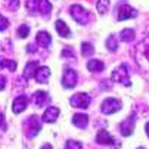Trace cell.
Here are the masks:
<instances>
[{"mask_svg": "<svg viewBox=\"0 0 149 149\" xmlns=\"http://www.w3.org/2000/svg\"><path fill=\"white\" fill-rule=\"evenodd\" d=\"M134 61L142 72L149 75V38L142 40L134 47Z\"/></svg>", "mask_w": 149, "mask_h": 149, "instance_id": "cell-1", "label": "cell"}, {"mask_svg": "<svg viewBox=\"0 0 149 149\" xmlns=\"http://www.w3.org/2000/svg\"><path fill=\"white\" fill-rule=\"evenodd\" d=\"M27 9L31 13L49 15L52 12V3L49 0H27Z\"/></svg>", "mask_w": 149, "mask_h": 149, "instance_id": "cell-2", "label": "cell"}, {"mask_svg": "<svg viewBox=\"0 0 149 149\" xmlns=\"http://www.w3.org/2000/svg\"><path fill=\"white\" fill-rule=\"evenodd\" d=\"M111 78L118 83V84H123V86H127L129 87L132 84V80H130V74H129V68H127L125 63H120V65L112 71L111 74Z\"/></svg>", "mask_w": 149, "mask_h": 149, "instance_id": "cell-3", "label": "cell"}, {"mask_svg": "<svg viewBox=\"0 0 149 149\" xmlns=\"http://www.w3.org/2000/svg\"><path fill=\"white\" fill-rule=\"evenodd\" d=\"M70 13H71V16L77 21V22L81 24V25H86L90 21V12L86 8H83L81 5H72L70 8Z\"/></svg>", "mask_w": 149, "mask_h": 149, "instance_id": "cell-4", "label": "cell"}, {"mask_svg": "<svg viewBox=\"0 0 149 149\" xmlns=\"http://www.w3.org/2000/svg\"><path fill=\"white\" fill-rule=\"evenodd\" d=\"M40 130H41V121L36 115H31L24 121V132L27 137H34Z\"/></svg>", "mask_w": 149, "mask_h": 149, "instance_id": "cell-5", "label": "cell"}, {"mask_svg": "<svg viewBox=\"0 0 149 149\" xmlns=\"http://www.w3.org/2000/svg\"><path fill=\"white\" fill-rule=\"evenodd\" d=\"M90 102H92V97H90V95H87V93H75V95L71 96V99H70L71 106H74V108H81V109L89 108Z\"/></svg>", "mask_w": 149, "mask_h": 149, "instance_id": "cell-6", "label": "cell"}, {"mask_svg": "<svg viewBox=\"0 0 149 149\" xmlns=\"http://www.w3.org/2000/svg\"><path fill=\"white\" fill-rule=\"evenodd\" d=\"M120 109H121V102L118 99H114V97L105 99L102 102V105H100V111L105 115H111L114 112H118Z\"/></svg>", "mask_w": 149, "mask_h": 149, "instance_id": "cell-7", "label": "cell"}, {"mask_svg": "<svg viewBox=\"0 0 149 149\" xmlns=\"http://www.w3.org/2000/svg\"><path fill=\"white\" fill-rule=\"evenodd\" d=\"M134 125H136V114H132L129 118H125L121 125H120V132L123 136H132L134 132Z\"/></svg>", "mask_w": 149, "mask_h": 149, "instance_id": "cell-8", "label": "cell"}, {"mask_svg": "<svg viewBox=\"0 0 149 149\" xmlns=\"http://www.w3.org/2000/svg\"><path fill=\"white\" fill-rule=\"evenodd\" d=\"M136 16H137V10L134 8H132L130 5H121L118 8V13H117L118 21H125V19L136 18Z\"/></svg>", "mask_w": 149, "mask_h": 149, "instance_id": "cell-9", "label": "cell"}, {"mask_svg": "<svg viewBox=\"0 0 149 149\" xmlns=\"http://www.w3.org/2000/svg\"><path fill=\"white\" fill-rule=\"evenodd\" d=\"M77 80H78V75L74 70L68 68L65 72H63V77H62V86L67 87V89H74L75 84H77Z\"/></svg>", "mask_w": 149, "mask_h": 149, "instance_id": "cell-10", "label": "cell"}, {"mask_svg": "<svg viewBox=\"0 0 149 149\" xmlns=\"http://www.w3.org/2000/svg\"><path fill=\"white\" fill-rule=\"evenodd\" d=\"M27 106H28V97L24 96V95H21L18 97H15L13 103H12V111L15 114H19V112H22L27 109Z\"/></svg>", "mask_w": 149, "mask_h": 149, "instance_id": "cell-11", "label": "cell"}, {"mask_svg": "<svg viewBox=\"0 0 149 149\" xmlns=\"http://www.w3.org/2000/svg\"><path fill=\"white\" fill-rule=\"evenodd\" d=\"M96 143L97 145H111L112 146V145H115V140L106 130H100L96 134Z\"/></svg>", "mask_w": 149, "mask_h": 149, "instance_id": "cell-12", "label": "cell"}, {"mask_svg": "<svg viewBox=\"0 0 149 149\" xmlns=\"http://www.w3.org/2000/svg\"><path fill=\"white\" fill-rule=\"evenodd\" d=\"M58 117H59V108H56V106H49L45 111L41 120H43V123H55L58 120Z\"/></svg>", "mask_w": 149, "mask_h": 149, "instance_id": "cell-13", "label": "cell"}, {"mask_svg": "<svg viewBox=\"0 0 149 149\" xmlns=\"http://www.w3.org/2000/svg\"><path fill=\"white\" fill-rule=\"evenodd\" d=\"M49 77H50V70L47 67H38V70L34 75L36 81L40 83V84H46L49 81Z\"/></svg>", "mask_w": 149, "mask_h": 149, "instance_id": "cell-14", "label": "cell"}, {"mask_svg": "<svg viewBox=\"0 0 149 149\" xmlns=\"http://www.w3.org/2000/svg\"><path fill=\"white\" fill-rule=\"evenodd\" d=\"M36 43L40 47H49L52 43V37L47 31H38L37 37H36Z\"/></svg>", "mask_w": 149, "mask_h": 149, "instance_id": "cell-15", "label": "cell"}, {"mask_svg": "<svg viewBox=\"0 0 149 149\" xmlns=\"http://www.w3.org/2000/svg\"><path fill=\"white\" fill-rule=\"evenodd\" d=\"M72 124L78 129H86L89 124V115L87 114H75L72 117Z\"/></svg>", "mask_w": 149, "mask_h": 149, "instance_id": "cell-16", "label": "cell"}, {"mask_svg": "<svg viewBox=\"0 0 149 149\" xmlns=\"http://www.w3.org/2000/svg\"><path fill=\"white\" fill-rule=\"evenodd\" d=\"M33 100H34L36 106H43V105H46V103L49 102V96H47L46 92L38 90V92H36V93L33 95Z\"/></svg>", "mask_w": 149, "mask_h": 149, "instance_id": "cell-17", "label": "cell"}, {"mask_svg": "<svg viewBox=\"0 0 149 149\" xmlns=\"http://www.w3.org/2000/svg\"><path fill=\"white\" fill-rule=\"evenodd\" d=\"M55 27H56V31H58V34H59L61 37H71V31H70L68 25L63 22L62 19H58V21H56Z\"/></svg>", "mask_w": 149, "mask_h": 149, "instance_id": "cell-18", "label": "cell"}, {"mask_svg": "<svg viewBox=\"0 0 149 149\" xmlns=\"http://www.w3.org/2000/svg\"><path fill=\"white\" fill-rule=\"evenodd\" d=\"M37 70H38V63H37L36 61L28 62V63H27V67H25V70H24V77H25L27 80L31 78V77H34L36 72H37Z\"/></svg>", "mask_w": 149, "mask_h": 149, "instance_id": "cell-19", "label": "cell"}, {"mask_svg": "<svg viewBox=\"0 0 149 149\" xmlns=\"http://www.w3.org/2000/svg\"><path fill=\"white\" fill-rule=\"evenodd\" d=\"M87 68L92 72H100V71L105 70V65H103V62L99 61V59H90L87 62Z\"/></svg>", "mask_w": 149, "mask_h": 149, "instance_id": "cell-20", "label": "cell"}, {"mask_svg": "<svg viewBox=\"0 0 149 149\" xmlns=\"http://www.w3.org/2000/svg\"><path fill=\"white\" fill-rule=\"evenodd\" d=\"M120 38H121V41L130 43V41H133V40L136 38V33H134V30H132V28H124V30L120 33Z\"/></svg>", "mask_w": 149, "mask_h": 149, "instance_id": "cell-21", "label": "cell"}, {"mask_svg": "<svg viewBox=\"0 0 149 149\" xmlns=\"http://www.w3.org/2000/svg\"><path fill=\"white\" fill-rule=\"evenodd\" d=\"M3 68H8L9 71H15L16 70V62L15 61H10V59H6L3 56H0V70H3Z\"/></svg>", "mask_w": 149, "mask_h": 149, "instance_id": "cell-22", "label": "cell"}, {"mask_svg": "<svg viewBox=\"0 0 149 149\" xmlns=\"http://www.w3.org/2000/svg\"><path fill=\"white\" fill-rule=\"evenodd\" d=\"M95 53V47L92 43H89V41H83L81 43V55L83 56H90Z\"/></svg>", "mask_w": 149, "mask_h": 149, "instance_id": "cell-23", "label": "cell"}, {"mask_svg": "<svg viewBox=\"0 0 149 149\" xmlns=\"http://www.w3.org/2000/svg\"><path fill=\"white\" fill-rule=\"evenodd\" d=\"M96 8H97V12L100 15L108 13V10H109V0H97Z\"/></svg>", "mask_w": 149, "mask_h": 149, "instance_id": "cell-24", "label": "cell"}, {"mask_svg": "<svg viewBox=\"0 0 149 149\" xmlns=\"http://www.w3.org/2000/svg\"><path fill=\"white\" fill-rule=\"evenodd\" d=\"M106 47H108V50L114 52L118 49V43H117V37L114 34H111L108 38H106Z\"/></svg>", "mask_w": 149, "mask_h": 149, "instance_id": "cell-25", "label": "cell"}, {"mask_svg": "<svg viewBox=\"0 0 149 149\" xmlns=\"http://www.w3.org/2000/svg\"><path fill=\"white\" fill-rule=\"evenodd\" d=\"M65 149H83V145H81L80 142H77V140L70 139V140H67V143H65Z\"/></svg>", "mask_w": 149, "mask_h": 149, "instance_id": "cell-26", "label": "cell"}, {"mask_svg": "<svg viewBox=\"0 0 149 149\" xmlns=\"http://www.w3.org/2000/svg\"><path fill=\"white\" fill-rule=\"evenodd\" d=\"M5 5L9 10H16L19 8V0H5Z\"/></svg>", "mask_w": 149, "mask_h": 149, "instance_id": "cell-27", "label": "cell"}, {"mask_svg": "<svg viewBox=\"0 0 149 149\" xmlns=\"http://www.w3.org/2000/svg\"><path fill=\"white\" fill-rule=\"evenodd\" d=\"M28 34H30V27H28V25H21V27L18 28V36H19L21 38L28 37Z\"/></svg>", "mask_w": 149, "mask_h": 149, "instance_id": "cell-28", "label": "cell"}, {"mask_svg": "<svg viewBox=\"0 0 149 149\" xmlns=\"http://www.w3.org/2000/svg\"><path fill=\"white\" fill-rule=\"evenodd\" d=\"M62 56H65V58H74L75 56V53H74V49L72 47H63V50H62Z\"/></svg>", "mask_w": 149, "mask_h": 149, "instance_id": "cell-29", "label": "cell"}, {"mask_svg": "<svg viewBox=\"0 0 149 149\" xmlns=\"http://www.w3.org/2000/svg\"><path fill=\"white\" fill-rule=\"evenodd\" d=\"M8 27H9V21L3 15H0V31H5Z\"/></svg>", "mask_w": 149, "mask_h": 149, "instance_id": "cell-30", "label": "cell"}, {"mask_svg": "<svg viewBox=\"0 0 149 149\" xmlns=\"http://www.w3.org/2000/svg\"><path fill=\"white\" fill-rule=\"evenodd\" d=\"M6 129V120H5V114L0 112V130Z\"/></svg>", "mask_w": 149, "mask_h": 149, "instance_id": "cell-31", "label": "cell"}, {"mask_svg": "<svg viewBox=\"0 0 149 149\" xmlns=\"http://www.w3.org/2000/svg\"><path fill=\"white\" fill-rule=\"evenodd\" d=\"M6 87V78L3 75H0V90H3Z\"/></svg>", "mask_w": 149, "mask_h": 149, "instance_id": "cell-32", "label": "cell"}, {"mask_svg": "<svg viewBox=\"0 0 149 149\" xmlns=\"http://www.w3.org/2000/svg\"><path fill=\"white\" fill-rule=\"evenodd\" d=\"M36 49H37L36 45H28L27 46V52H36Z\"/></svg>", "mask_w": 149, "mask_h": 149, "instance_id": "cell-33", "label": "cell"}, {"mask_svg": "<svg viewBox=\"0 0 149 149\" xmlns=\"http://www.w3.org/2000/svg\"><path fill=\"white\" fill-rule=\"evenodd\" d=\"M41 149H52V145L46 143V145H43V146H41Z\"/></svg>", "mask_w": 149, "mask_h": 149, "instance_id": "cell-34", "label": "cell"}, {"mask_svg": "<svg viewBox=\"0 0 149 149\" xmlns=\"http://www.w3.org/2000/svg\"><path fill=\"white\" fill-rule=\"evenodd\" d=\"M145 130H146V133H148V136H149V123H146V125H145Z\"/></svg>", "mask_w": 149, "mask_h": 149, "instance_id": "cell-35", "label": "cell"}, {"mask_svg": "<svg viewBox=\"0 0 149 149\" xmlns=\"http://www.w3.org/2000/svg\"><path fill=\"white\" fill-rule=\"evenodd\" d=\"M137 149H145V148H142V146H140V148H137Z\"/></svg>", "mask_w": 149, "mask_h": 149, "instance_id": "cell-36", "label": "cell"}]
</instances>
